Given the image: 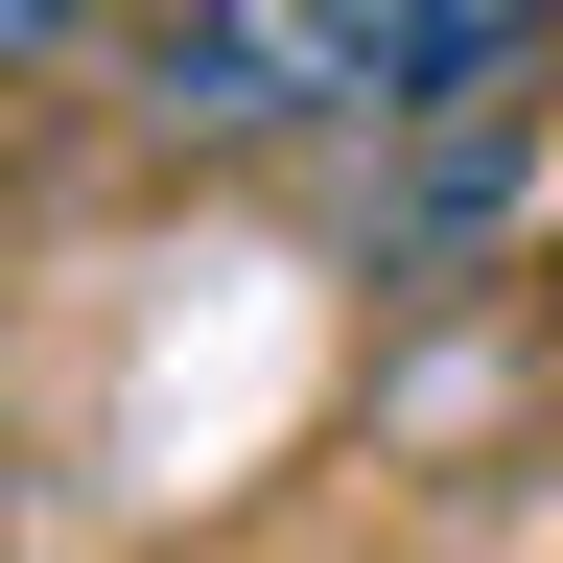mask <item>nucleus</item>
Instances as JSON below:
<instances>
[{
	"label": "nucleus",
	"instance_id": "7ed1b4c3",
	"mask_svg": "<svg viewBox=\"0 0 563 563\" xmlns=\"http://www.w3.org/2000/svg\"><path fill=\"white\" fill-rule=\"evenodd\" d=\"M540 306H563V235H540Z\"/></svg>",
	"mask_w": 563,
	"mask_h": 563
},
{
	"label": "nucleus",
	"instance_id": "f257e3e1",
	"mask_svg": "<svg viewBox=\"0 0 563 563\" xmlns=\"http://www.w3.org/2000/svg\"><path fill=\"white\" fill-rule=\"evenodd\" d=\"M540 47V0H141V118L165 141H399L470 118Z\"/></svg>",
	"mask_w": 563,
	"mask_h": 563
},
{
	"label": "nucleus",
	"instance_id": "f03ea898",
	"mask_svg": "<svg viewBox=\"0 0 563 563\" xmlns=\"http://www.w3.org/2000/svg\"><path fill=\"white\" fill-rule=\"evenodd\" d=\"M95 47V0H0V70H70Z\"/></svg>",
	"mask_w": 563,
	"mask_h": 563
}]
</instances>
